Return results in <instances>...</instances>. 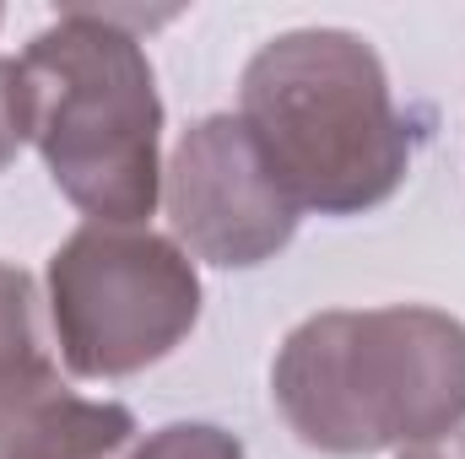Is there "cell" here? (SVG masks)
<instances>
[{
	"mask_svg": "<svg viewBox=\"0 0 465 459\" xmlns=\"http://www.w3.org/2000/svg\"><path fill=\"white\" fill-rule=\"evenodd\" d=\"M27 141V109H22V76H16V60L0 54V173L16 162Z\"/></svg>",
	"mask_w": 465,
	"mask_h": 459,
	"instance_id": "9",
	"label": "cell"
},
{
	"mask_svg": "<svg viewBox=\"0 0 465 459\" xmlns=\"http://www.w3.org/2000/svg\"><path fill=\"white\" fill-rule=\"evenodd\" d=\"M49 319L76 378H130L195 330V259L152 228L87 222L49 254Z\"/></svg>",
	"mask_w": 465,
	"mask_h": 459,
	"instance_id": "4",
	"label": "cell"
},
{
	"mask_svg": "<svg viewBox=\"0 0 465 459\" xmlns=\"http://www.w3.org/2000/svg\"><path fill=\"white\" fill-rule=\"evenodd\" d=\"M16 76L54 190L104 228H141L163 200V103L124 11H60L22 49Z\"/></svg>",
	"mask_w": 465,
	"mask_h": 459,
	"instance_id": "3",
	"label": "cell"
},
{
	"mask_svg": "<svg viewBox=\"0 0 465 459\" xmlns=\"http://www.w3.org/2000/svg\"><path fill=\"white\" fill-rule=\"evenodd\" d=\"M163 206L173 243L223 270L276 259L298 232L292 195L276 184L238 114H206L179 135L163 168Z\"/></svg>",
	"mask_w": 465,
	"mask_h": 459,
	"instance_id": "5",
	"label": "cell"
},
{
	"mask_svg": "<svg viewBox=\"0 0 465 459\" xmlns=\"http://www.w3.org/2000/svg\"><path fill=\"white\" fill-rule=\"evenodd\" d=\"M119 459H243V444L212 422H168L135 438Z\"/></svg>",
	"mask_w": 465,
	"mask_h": 459,
	"instance_id": "8",
	"label": "cell"
},
{
	"mask_svg": "<svg viewBox=\"0 0 465 459\" xmlns=\"http://www.w3.org/2000/svg\"><path fill=\"white\" fill-rule=\"evenodd\" d=\"M401 459H465V433L433 438V444H417V449H401Z\"/></svg>",
	"mask_w": 465,
	"mask_h": 459,
	"instance_id": "10",
	"label": "cell"
},
{
	"mask_svg": "<svg viewBox=\"0 0 465 459\" xmlns=\"http://www.w3.org/2000/svg\"><path fill=\"white\" fill-rule=\"evenodd\" d=\"M271 400L320 454H384L465 427V325L444 308H331L271 362Z\"/></svg>",
	"mask_w": 465,
	"mask_h": 459,
	"instance_id": "1",
	"label": "cell"
},
{
	"mask_svg": "<svg viewBox=\"0 0 465 459\" xmlns=\"http://www.w3.org/2000/svg\"><path fill=\"white\" fill-rule=\"evenodd\" d=\"M238 119L298 211L357 217L406 184L411 130L384 60L347 27L271 38L243 65Z\"/></svg>",
	"mask_w": 465,
	"mask_h": 459,
	"instance_id": "2",
	"label": "cell"
},
{
	"mask_svg": "<svg viewBox=\"0 0 465 459\" xmlns=\"http://www.w3.org/2000/svg\"><path fill=\"white\" fill-rule=\"evenodd\" d=\"M33 362H49L38 341V292L22 265L0 259V373L33 367Z\"/></svg>",
	"mask_w": 465,
	"mask_h": 459,
	"instance_id": "7",
	"label": "cell"
},
{
	"mask_svg": "<svg viewBox=\"0 0 465 459\" xmlns=\"http://www.w3.org/2000/svg\"><path fill=\"white\" fill-rule=\"evenodd\" d=\"M135 416L114 400H82L54 362L0 373V459H119Z\"/></svg>",
	"mask_w": 465,
	"mask_h": 459,
	"instance_id": "6",
	"label": "cell"
}]
</instances>
